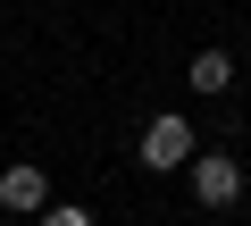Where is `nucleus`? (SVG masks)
<instances>
[{
	"label": "nucleus",
	"mask_w": 251,
	"mask_h": 226,
	"mask_svg": "<svg viewBox=\"0 0 251 226\" xmlns=\"http://www.w3.org/2000/svg\"><path fill=\"white\" fill-rule=\"evenodd\" d=\"M184 84L218 100V92H234V59H226V50H193V67H184Z\"/></svg>",
	"instance_id": "4"
},
{
	"label": "nucleus",
	"mask_w": 251,
	"mask_h": 226,
	"mask_svg": "<svg viewBox=\"0 0 251 226\" xmlns=\"http://www.w3.org/2000/svg\"><path fill=\"white\" fill-rule=\"evenodd\" d=\"M193 151H201V134H193L184 118H151V126H143V143H134V159H143V168H159V176H168V168H193Z\"/></svg>",
	"instance_id": "1"
},
{
	"label": "nucleus",
	"mask_w": 251,
	"mask_h": 226,
	"mask_svg": "<svg viewBox=\"0 0 251 226\" xmlns=\"http://www.w3.org/2000/svg\"><path fill=\"white\" fill-rule=\"evenodd\" d=\"M193 201L201 209H234L243 201V159L234 151H193Z\"/></svg>",
	"instance_id": "2"
},
{
	"label": "nucleus",
	"mask_w": 251,
	"mask_h": 226,
	"mask_svg": "<svg viewBox=\"0 0 251 226\" xmlns=\"http://www.w3.org/2000/svg\"><path fill=\"white\" fill-rule=\"evenodd\" d=\"M0 209H17V218H42V209H50V176H42L34 159L0 168Z\"/></svg>",
	"instance_id": "3"
},
{
	"label": "nucleus",
	"mask_w": 251,
	"mask_h": 226,
	"mask_svg": "<svg viewBox=\"0 0 251 226\" xmlns=\"http://www.w3.org/2000/svg\"><path fill=\"white\" fill-rule=\"evenodd\" d=\"M34 226H92V209H75V201H50V209H42Z\"/></svg>",
	"instance_id": "5"
}]
</instances>
